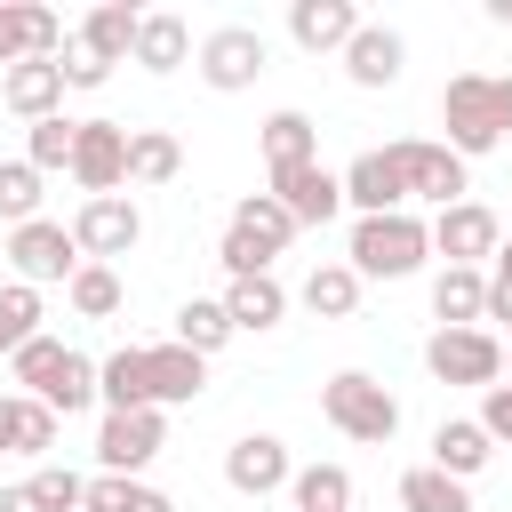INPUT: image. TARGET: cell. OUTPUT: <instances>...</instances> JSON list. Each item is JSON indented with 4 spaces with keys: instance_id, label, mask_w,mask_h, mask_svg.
I'll use <instances>...</instances> for the list:
<instances>
[{
    "instance_id": "cell-1",
    "label": "cell",
    "mask_w": 512,
    "mask_h": 512,
    "mask_svg": "<svg viewBox=\"0 0 512 512\" xmlns=\"http://www.w3.org/2000/svg\"><path fill=\"white\" fill-rule=\"evenodd\" d=\"M432 256V232H424V216H360L352 224V248H344V264L360 272V280H408L416 264Z\"/></svg>"
},
{
    "instance_id": "cell-2",
    "label": "cell",
    "mask_w": 512,
    "mask_h": 512,
    "mask_svg": "<svg viewBox=\"0 0 512 512\" xmlns=\"http://www.w3.org/2000/svg\"><path fill=\"white\" fill-rule=\"evenodd\" d=\"M320 416L344 432V440H360V448H384L392 432H400V400L368 376V368H344V376H328L320 384Z\"/></svg>"
},
{
    "instance_id": "cell-3",
    "label": "cell",
    "mask_w": 512,
    "mask_h": 512,
    "mask_svg": "<svg viewBox=\"0 0 512 512\" xmlns=\"http://www.w3.org/2000/svg\"><path fill=\"white\" fill-rule=\"evenodd\" d=\"M160 448H168V416L160 408H104V424H96V464L104 472L136 480Z\"/></svg>"
},
{
    "instance_id": "cell-4",
    "label": "cell",
    "mask_w": 512,
    "mask_h": 512,
    "mask_svg": "<svg viewBox=\"0 0 512 512\" xmlns=\"http://www.w3.org/2000/svg\"><path fill=\"white\" fill-rule=\"evenodd\" d=\"M440 120H448V152L456 160H480V152L504 144L496 136V104H488V72H456L440 88Z\"/></svg>"
},
{
    "instance_id": "cell-5",
    "label": "cell",
    "mask_w": 512,
    "mask_h": 512,
    "mask_svg": "<svg viewBox=\"0 0 512 512\" xmlns=\"http://www.w3.org/2000/svg\"><path fill=\"white\" fill-rule=\"evenodd\" d=\"M392 152V168H400V184H408V200H432V208H456L464 200V160L448 152V144H432V136H400V144H384Z\"/></svg>"
},
{
    "instance_id": "cell-6",
    "label": "cell",
    "mask_w": 512,
    "mask_h": 512,
    "mask_svg": "<svg viewBox=\"0 0 512 512\" xmlns=\"http://www.w3.org/2000/svg\"><path fill=\"white\" fill-rule=\"evenodd\" d=\"M136 240H144V216H136L128 192L80 200V216H72V248H80V264H112V256H128Z\"/></svg>"
},
{
    "instance_id": "cell-7",
    "label": "cell",
    "mask_w": 512,
    "mask_h": 512,
    "mask_svg": "<svg viewBox=\"0 0 512 512\" xmlns=\"http://www.w3.org/2000/svg\"><path fill=\"white\" fill-rule=\"evenodd\" d=\"M424 368L440 376V384H496L504 376V344L488 336V328H432V344H424Z\"/></svg>"
},
{
    "instance_id": "cell-8",
    "label": "cell",
    "mask_w": 512,
    "mask_h": 512,
    "mask_svg": "<svg viewBox=\"0 0 512 512\" xmlns=\"http://www.w3.org/2000/svg\"><path fill=\"white\" fill-rule=\"evenodd\" d=\"M8 264H16V280H24V288H48V280H72V272H80V248H72V224H48V216H32V224H16V232H8Z\"/></svg>"
},
{
    "instance_id": "cell-9",
    "label": "cell",
    "mask_w": 512,
    "mask_h": 512,
    "mask_svg": "<svg viewBox=\"0 0 512 512\" xmlns=\"http://www.w3.org/2000/svg\"><path fill=\"white\" fill-rule=\"evenodd\" d=\"M256 72H264V32H256V24H216V32L200 40V80H208L216 96L256 88Z\"/></svg>"
},
{
    "instance_id": "cell-10",
    "label": "cell",
    "mask_w": 512,
    "mask_h": 512,
    "mask_svg": "<svg viewBox=\"0 0 512 512\" xmlns=\"http://www.w3.org/2000/svg\"><path fill=\"white\" fill-rule=\"evenodd\" d=\"M72 184L88 200H104V192L128 184V128L120 120H80V136H72Z\"/></svg>"
},
{
    "instance_id": "cell-11",
    "label": "cell",
    "mask_w": 512,
    "mask_h": 512,
    "mask_svg": "<svg viewBox=\"0 0 512 512\" xmlns=\"http://www.w3.org/2000/svg\"><path fill=\"white\" fill-rule=\"evenodd\" d=\"M432 256H448V264H488L496 256V240H504V224H496V208H480V200H456V208H440L432 224Z\"/></svg>"
},
{
    "instance_id": "cell-12",
    "label": "cell",
    "mask_w": 512,
    "mask_h": 512,
    "mask_svg": "<svg viewBox=\"0 0 512 512\" xmlns=\"http://www.w3.org/2000/svg\"><path fill=\"white\" fill-rule=\"evenodd\" d=\"M296 480V464H288V440L280 432H240L232 448H224V488L232 496H272V488H288Z\"/></svg>"
},
{
    "instance_id": "cell-13",
    "label": "cell",
    "mask_w": 512,
    "mask_h": 512,
    "mask_svg": "<svg viewBox=\"0 0 512 512\" xmlns=\"http://www.w3.org/2000/svg\"><path fill=\"white\" fill-rule=\"evenodd\" d=\"M200 384H208V360L200 352H184L176 336L168 344H144V392H152V408H192Z\"/></svg>"
},
{
    "instance_id": "cell-14",
    "label": "cell",
    "mask_w": 512,
    "mask_h": 512,
    "mask_svg": "<svg viewBox=\"0 0 512 512\" xmlns=\"http://www.w3.org/2000/svg\"><path fill=\"white\" fill-rule=\"evenodd\" d=\"M368 16L352 8V0H296L288 8V40L304 48V56H344V40L360 32Z\"/></svg>"
},
{
    "instance_id": "cell-15",
    "label": "cell",
    "mask_w": 512,
    "mask_h": 512,
    "mask_svg": "<svg viewBox=\"0 0 512 512\" xmlns=\"http://www.w3.org/2000/svg\"><path fill=\"white\" fill-rule=\"evenodd\" d=\"M272 200H280L288 224L304 232V224H328V216L344 208V184H336V168L312 160V168H280V176H272Z\"/></svg>"
},
{
    "instance_id": "cell-16",
    "label": "cell",
    "mask_w": 512,
    "mask_h": 512,
    "mask_svg": "<svg viewBox=\"0 0 512 512\" xmlns=\"http://www.w3.org/2000/svg\"><path fill=\"white\" fill-rule=\"evenodd\" d=\"M400 64H408V40H400L392 24H360V32L344 40V80H352V88H392Z\"/></svg>"
},
{
    "instance_id": "cell-17",
    "label": "cell",
    "mask_w": 512,
    "mask_h": 512,
    "mask_svg": "<svg viewBox=\"0 0 512 512\" xmlns=\"http://www.w3.org/2000/svg\"><path fill=\"white\" fill-rule=\"evenodd\" d=\"M0 104H8L16 120H56V112H64V72H56V56L8 64V72H0Z\"/></svg>"
},
{
    "instance_id": "cell-18",
    "label": "cell",
    "mask_w": 512,
    "mask_h": 512,
    "mask_svg": "<svg viewBox=\"0 0 512 512\" xmlns=\"http://www.w3.org/2000/svg\"><path fill=\"white\" fill-rule=\"evenodd\" d=\"M336 184H344V208H360V216H400L408 208V184H400L392 152H360Z\"/></svg>"
},
{
    "instance_id": "cell-19",
    "label": "cell",
    "mask_w": 512,
    "mask_h": 512,
    "mask_svg": "<svg viewBox=\"0 0 512 512\" xmlns=\"http://www.w3.org/2000/svg\"><path fill=\"white\" fill-rule=\"evenodd\" d=\"M64 48V24L32 0H0V72L8 64H32V56H56Z\"/></svg>"
},
{
    "instance_id": "cell-20",
    "label": "cell",
    "mask_w": 512,
    "mask_h": 512,
    "mask_svg": "<svg viewBox=\"0 0 512 512\" xmlns=\"http://www.w3.org/2000/svg\"><path fill=\"white\" fill-rule=\"evenodd\" d=\"M136 24H144V8H136V0H104V8H88V24H80L72 40H80L88 56H104V64H128Z\"/></svg>"
},
{
    "instance_id": "cell-21",
    "label": "cell",
    "mask_w": 512,
    "mask_h": 512,
    "mask_svg": "<svg viewBox=\"0 0 512 512\" xmlns=\"http://www.w3.org/2000/svg\"><path fill=\"white\" fill-rule=\"evenodd\" d=\"M480 312H488V272L448 264V272L432 280V320H440V328H480Z\"/></svg>"
},
{
    "instance_id": "cell-22",
    "label": "cell",
    "mask_w": 512,
    "mask_h": 512,
    "mask_svg": "<svg viewBox=\"0 0 512 512\" xmlns=\"http://www.w3.org/2000/svg\"><path fill=\"white\" fill-rule=\"evenodd\" d=\"M280 312H288V288H280L272 272H256V280H232V288H224V320H232V336H240V328H256V336H264V328H280Z\"/></svg>"
},
{
    "instance_id": "cell-23",
    "label": "cell",
    "mask_w": 512,
    "mask_h": 512,
    "mask_svg": "<svg viewBox=\"0 0 512 512\" xmlns=\"http://www.w3.org/2000/svg\"><path fill=\"white\" fill-rule=\"evenodd\" d=\"M32 400H40V408H48V416H80V408H96V360H88V352H72V344H64V360H56V368H48V384H40V392H32Z\"/></svg>"
},
{
    "instance_id": "cell-24",
    "label": "cell",
    "mask_w": 512,
    "mask_h": 512,
    "mask_svg": "<svg viewBox=\"0 0 512 512\" xmlns=\"http://www.w3.org/2000/svg\"><path fill=\"white\" fill-rule=\"evenodd\" d=\"M488 456H496V440H488L472 416H448V424L432 432V472H448V480H472Z\"/></svg>"
},
{
    "instance_id": "cell-25",
    "label": "cell",
    "mask_w": 512,
    "mask_h": 512,
    "mask_svg": "<svg viewBox=\"0 0 512 512\" xmlns=\"http://www.w3.org/2000/svg\"><path fill=\"white\" fill-rule=\"evenodd\" d=\"M312 160H320L312 112H272V120H264V168L280 176V168H312Z\"/></svg>"
},
{
    "instance_id": "cell-26",
    "label": "cell",
    "mask_w": 512,
    "mask_h": 512,
    "mask_svg": "<svg viewBox=\"0 0 512 512\" xmlns=\"http://www.w3.org/2000/svg\"><path fill=\"white\" fill-rule=\"evenodd\" d=\"M144 72H176L184 56H192V32H184V16H168V8H152L144 24H136V48H128Z\"/></svg>"
},
{
    "instance_id": "cell-27",
    "label": "cell",
    "mask_w": 512,
    "mask_h": 512,
    "mask_svg": "<svg viewBox=\"0 0 512 512\" xmlns=\"http://www.w3.org/2000/svg\"><path fill=\"white\" fill-rule=\"evenodd\" d=\"M224 232H240V240H248V248H264V256H280V248L296 240V224H288V208H280L272 192H248V200L232 208V224H224Z\"/></svg>"
},
{
    "instance_id": "cell-28",
    "label": "cell",
    "mask_w": 512,
    "mask_h": 512,
    "mask_svg": "<svg viewBox=\"0 0 512 512\" xmlns=\"http://www.w3.org/2000/svg\"><path fill=\"white\" fill-rule=\"evenodd\" d=\"M96 400L104 408H152V392H144V344H120L112 360H96Z\"/></svg>"
},
{
    "instance_id": "cell-29",
    "label": "cell",
    "mask_w": 512,
    "mask_h": 512,
    "mask_svg": "<svg viewBox=\"0 0 512 512\" xmlns=\"http://www.w3.org/2000/svg\"><path fill=\"white\" fill-rule=\"evenodd\" d=\"M184 168V144L168 128H128V184H168Z\"/></svg>"
},
{
    "instance_id": "cell-30",
    "label": "cell",
    "mask_w": 512,
    "mask_h": 512,
    "mask_svg": "<svg viewBox=\"0 0 512 512\" xmlns=\"http://www.w3.org/2000/svg\"><path fill=\"white\" fill-rule=\"evenodd\" d=\"M352 304H360V272H352V264H312V272H304V312L352 320Z\"/></svg>"
},
{
    "instance_id": "cell-31",
    "label": "cell",
    "mask_w": 512,
    "mask_h": 512,
    "mask_svg": "<svg viewBox=\"0 0 512 512\" xmlns=\"http://www.w3.org/2000/svg\"><path fill=\"white\" fill-rule=\"evenodd\" d=\"M176 344L184 352H224L232 344V320H224V296H192V304H176Z\"/></svg>"
},
{
    "instance_id": "cell-32",
    "label": "cell",
    "mask_w": 512,
    "mask_h": 512,
    "mask_svg": "<svg viewBox=\"0 0 512 512\" xmlns=\"http://www.w3.org/2000/svg\"><path fill=\"white\" fill-rule=\"evenodd\" d=\"M400 512H472V488L432 472V464H416V472H400Z\"/></svg>"
},
{
    "instance_id": "cell-33",
    "label": "cell",
    "mask_w": 512,
    "mask_h": 512,
    "mask_svg": "<svg viewBox=\"0 0 512 512\" xmlns=\"http://www.w3.org/2000/svg\"><path fill=\"white\" fill-rule=\"evenodd\" d=\"M288 496H296V512H352V472L344 464H304L288 480Z\"/></svg>"
},
{
    "instance_id": "cell-34",
    "label": "cell",
    "mask_w": 512,
    "mask_h": 512,
    "mask_svg": "<svg viewBox=\"0 0 512 512\" xmlns=\"http://www.w3.org/2000/svg\"><path fill=\"white\" fill-rule=\"evenodd\" d=\"M80 512H176L160 488H144V480H120V472H96L88 480V496H80Z\"/></svg>"
},
{
    "instance_id": "cell-35",
    "label": "cell",
    "mask_w": 512,
    "mask_h": 512,
    "mask_svg": "<svg viewBox=\"0 0 512 512\" xmlns=\"http://www.w3.org/2000/svg\"><path fill=\"white\" fill-rule=\"evenodd\" d=\"M64 296H72L80 320H112V312H120V272H112V264H80V272L64 280Z\"/></svg>"
},
{
    "instance_id": "cell-36",
    "label": "cell",
    "mask_w": 512,
    "mask_h": 512,
    "mask_svg": "<svg viewBox=\"0 0 512 512\" xmlns=\"http://www.w3.org/2000/svg\"><path fill=\"white\" fill-rule=\"evenodd\" d=\"M40 216V168L32 160H0V224H32Z\"/></svg>"
},
{
    "instance_id": "cell-37",
    "label": "cell",
    "mask_w": 512,
    "mask_h": 512,
    "mask_svg": "<svg viewBox=\"0 0 512 512\" xmlns=\"http://www.w3.org/2000/svg\"><path fill=\"white\" fill-rule=\"evenodd\" d=\"M32 336H40V288L8 280V288H0V352H24Z\"/></svg>"
},
{
    "instance_id": "cell-38",
    "label": "cell",
    "mask_w": 512,
    "mask_h": 512,
    "mask_svg": "<svg viewBox=\"0 0 512 512\" xmlns=\"http://www.w3.org/2000/svg\"><path fill=\"white\" fill-rule=\"evenodd\" d=\"M72 136H80V120H32V136H24V160L48 176V168H72Z\"/></svg>"
},
{
    "instance_id": "cell-39",
    "label": "cell",
    "mask_w": 512,
    "mask_h": 512,
    "mask_svg": "<svg viewBox=\"0 0 512 512\" xmlns=\"http://www.w3.org/2000/svg\"><path fill=\"white\" fill-rule=\"evenodd\" d=\"M48 448H56V416H48L32 392H16V440H8V456H32V464H48Z\"/></svg>"
},
{
    "instance_id": "cell-40",
    "label": "cell",
    "mask_w": 512,
    "mask_h": 512,
    "mask_svg": "<svg viewBox=\"0 0 512 512\" xmlns=\"http://www.w3.org/2000/svg\"><path fill=\"white\" fill-rule=\"evenodd\" d=\"M24 488L40 496V512H80V496H88V480H80L72 464H40V472H32Z\"/></svg>"
},
{
    "instance_id": "cell-41",
    "label": "cell",
    "mask_w": 512,
    "mask_h": 512,
    "mask_svg": "<svg viewBox=\"0 0 512 512\" xmlns=\"http://www.w3.org/2000/svg\"><path fill=\"white\" fill-rule=\"evenodd\" d=\"M56 360H64V344H56V336H32L24 352H8V368H16V384H24V392H40Z\"/></svg>"
},
{
    "instance_id": "cell-42",
    "label": "cell",
    "mask_w": 512,
    "mask_h": 512,
    "mask_svg": "<svg viewBox=\"0 0 512 512\" xmlns=\"http://www.w3.org/2000/svg\"><path fill=\"white\" fill-rule=\"evenodd\" d=\"M56 72H64V88H104V80H112V64H104V56H88L80 40H64V48H56Z\"/></svg>"
},
{
    "instance_id": "cell-43",
    "label": "cell",
    "mask_w": 512,
    "mask_h": 512,
    "mask_svg": "<svg viewBox=\"0 0 512 512\" xmlns=\"http://www.w3.org/2000/svg\"><path fill=\"white\" fill-rule=\"evenodd\" d=\"M488 440H512V384H488L480 392V416H472Z\"/></svg>"
},
{
    "instance_id": "cell-44",
    "label": "cell",
    "mask_w": 512,
    "mask_h": 512,
    "mask_svg": "<svg viewBox=\"0 0 512 512\" xmlns=\"http://www.w3.org/2000/svg\"><path fill=\"white\" fill-rule=\"evenodd\" d=\"M488 104H496V136H512V72H488Z\"/></svg>"
},
{
    "instance_id": "cell-45",
    "label": "cell",
    "mask_w": 512,
    "mask_h": 512,
    "mask_svg": "<svg viewBox=\"0 0 512 512\" xmlns=\"http://www.w3.org/2000/svg\"><path fill=\"white\" fill-rule=\"evenodd\" d=\"M480 320H504V328H512V280L488 272V312H480Z\"/></svg>"
},
{
    "instance_id": "cell-46",
    "label": "cell",
    "mask_w": 512,
    "mask_h": 512,
    "mask_svg": "<svg viewBox=\"0 0 512 512\" xmlns=\"http://www.w3.org/2000/svg\"><path fill=\"white\" fill-rule=\"evenodd\" d=\"M0 512H40V496H32L24 480H16V488H0Z\"/></svg>"
},
{
    "instance_id": "cell-47",
    "label": "cell",
    "mask_w": 512,
    "mask_h": 512,
    "mask_svg": "<svg viewBox=\"0 0 512 512\" xmlns=\"http://www.w3.org/2000/svg\"><path fill=\"white\" fill-rule=\"evenodd\" d=\"M8 440H16V392H0V456H8Z\"/></svg>"
},
{
    "instance_id": "cell-48",
    "label": "cell",
    "mask_w": 512,
    "mask_h": 512,
    "mask_svg": "<svg viewBox=\"0 0 512 512\" xmlns=\"http://www.w3.org/2000/svg\"><path fill=\"white\" fill-rule=\"evenodd\" d=\"M488 264H496V280H512V240H496V256H488Z\"/></svg>"
},
{
    "instance_id": "cell-49",
    "label": "cell",
    "mask_w": 512,
    "mask_h": 512,
    "mask_svg": "<svg viewBox=\"0 0 512 512\" xmlns=\"http://www.w3.org/2000/svg\"><path fill=\"white\" fill-rule=\"evenodd\" d=\"M504 368H512V352H504Z\"/></svg>"
}]
</instances>
